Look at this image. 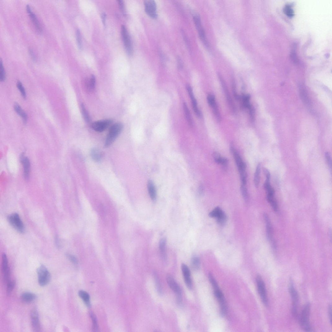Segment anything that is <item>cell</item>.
I'll use <instances>...</instances> for the list:
<instances>
[{"label":"cell","mask_w":332,"mask_h":332,"mask_svg":"<svg viewBox=\"0 0 332 332\" xmlns=\"http://www.w3.org/2000/svg\"><path fill=\"white\" fill-rule=\"evenodd\" d=\"M102 153L97 148H94L91 152V156L95 161L98 162L101 160L103 157Z\"/></svg>","instance_id":"obj_25"},{"label":"cell","mask_w":332,"mask_h":332,"mask_svg":"<svg viewBox=\"0 0 332 332\" xmlns=\"http://www.w3.org/2000/svg\"><path fill=\"white\" fill-rule=\"evenodd\" d=\"M328 315L329 316V319L330 322L331 324L332 323V310H331V306L330 305L329 306L328 308Z\"/></svg>","instance_id":"obj_52"},{"label":"cell","mask_w":332,"mask_h":332,"mask_svg":"<svg viewBox=\"0 0 332 332\" xmlns=\"http://www.w3.org/2000/svg\"><path fill=\"white\" fill-rule=\"evenodd\" d=\"M218 76L224 92L226 98H227V100H228L230 108L233 112H235L236 111L235 106L233 102L231 95L229 94V91L228 87L227 86V85H226V83L224 80L222 76L219 74Z\"/></svg>","instance_id":"obj_14"},{"label":"cell","mask_w":332,"mask_h":332,"mask_svg":"<svg viewBox=\"0 0 332 332\" xmlns=\"http://www.w3.org/2000/svg\"><path fill=\"white\" fill-rule=\"evenodd\" d=\"M187 88L192 101L194 111L198 117H201L202 116L201 113L197 108V102L194 97L193 89L191 87L188 85L187 86Z\"/></svg>","instance_id":"obj_20"},{"label":"cell","mask_w":332,"mask_h":332,"mask_svg":"<svg viewBox=\"0 0 332 332\" xmlns=\"http://www.w3.org/2000/svg\"><path fill=\"white\" fill-rule=\"evenodd\" d=\"M8 220L12 227L20 233L23 234L25 231L24 224L19 215L13 213L8 217Z\"/></svg>","instance_id":"obj_5"},{"label":"cell","mask_w":332,"mask_h":332,"mask_svg":"<svg viewBox=\"0 0 332 332\" xmlns=\"http://www.w3.org/2000/svg\"><path fill=\"white\" fill-rule=\"evenodd\" d=\"M88 83V87L90 90H93L95 87L96 79L94 75H91Z\"/></svg>","instance_id":"obj_43"},{"label":"cell","mask_w":332,"mask_h":332,"mask_svg":"<svg viewBox=\"0 0 332 332\" xmlns=\"http://www.w3.org/2000/svg\"><path fill=\"white\" fill-rule=\"evenodd\" d=\"M26 7L27 11L28 14H29L30 18L35 27H36L37 30L39 33H41L42 32V28L36 15L32 11L29 5H27Z\"/></svg>","instance_id":"obj_19"},{"label":"cell","mask_w":332,"mask_h":332,"mask_svg":"<svg viewBox=\"0 0 332 332\" xmlns=\"http://www.w3.org/2000/svg\"><path fill=\"white\" fill-rule=\"evenodd\" d=\"M166 241L165 238H162L159 243V250L161 255L164 259L166 258Z\"/></svg>","instance_id":"obj_28"},{"label":"cell","mask_w":332,"mask_h":332,"mask_svg":"<svg viewBox=\"0 0 332 332\" xmlns=\"http://www.w3.org/2000/svg\"><path fill=\"white\" fill-rule=\"evenodd\" d=\"M213 157L216 163L219 164L220 159L222 158L219 153L217 152H215L213 153Z\"/></svg>","instance_id":"obj_49"},{"label":"cell","mask_w":332,"mask_h":332,"mask_svg":"<svg viewBox=\"0 0 332 332\" xmlns=\"http://www.w3.org/2000/svg\"><path fill=\"white\" fill-rule=\"evenodd\" d=\"M76 39L79 47L81 50L82 49L83 46L81 32L79 29H77L76 30Z\"/></svg>","instance_id":"obj_44"},{"label":"cell","mask_w":332,"mask_h":332,"mask_svg":"<svg viewBox=\"0 0 332 332\" xmlns=\"http://www.w3.org/2000/svg\"><path fill=\"white\" fill-rule=\"evenodd\" d=\"M0 79L2 82H3L6 79V73L2 60L0 61Z\"/></svg>","instance_id":"obj_38"},{"label":"cell","mask_w":332,"mask_h":332,"mask_svg":"<svg viewBox=\"0 0 332 332\" xmlns=\"http://www.w3.org/2000/svg\"><path fill=\"white\" fill-rule=\"evenodd\" d=\"M37 272L39 285L42 286L47 285L51 280V275L46 267L41 265L38 268Z\"/></svg>","instance_id":"obj_6"},{"label":"cell","mask_w":332,"mask_h":332,"mask_svg":"<svg viewBox=\"0 0 332 332\" xmlns=\"http://www.w3.org/2000/svg\"><path fill=\"white\" fill-rule=\"evenodd\" d=\"M207 99L208 103L211 107L213 108L217 104L215 96L213 95L209 94L207 96Z\"/></svg>","instance_id":"obj_40"},{"label":"cell","mask_w":332,"mask_h":332,"mask_svg":"<svg viewBox=\"0 0 332 332\" xmlns=\"http://www.w3.org/2000/svg\"><path fill=\"white\" fill-rule=\"evenodd\" d=\"M310 305L308 303L306 304L302 309L299 319V323L302 328L306 331H312L310 320Z\"/></svg>","instance_id":"obj_3"},{"label":"cell","mask_w":332,"mask_h":332,"mask_svg":"<svg viewBox=\"0 0 332 332\" xmlns=\"http://www.w3.org/2000/svg\"><path fill=\"white\" fill-rule=\"evenodd\" d=\"M123 127V124L121 122L116 123L111 126L105 140V148L109 147L115 142L122 132Z\"/></svg>","instance_id":"obj_2"},{"label":"cell","mask_w":332,"mask_h":332,"mask_svg":"<svg viewBox=\"0 0 332 332\" xmlns=\"http://www.w3.org/2000/svg\"><path fill=\"white\" fill-rule=\"evenodd\" d=\"M214 114L217 119V121L219 122L221 121V117L219 112L218 107L217 104L213 108Z\"/></svg>","instance_id":"obj_46"},{"label":"cell","mask_w":332,"mask_h":332,"mask_svg":"<svg viewBox=\"0 0 332 332\" xmlns=\"http://www.w3.org/2000/svg\"><path fill=\"white\" fill-rule=\"evenodd\" d=\"M260 172V165L259 164L257 167L255 176H254V184L256 188H258L259 185Z\"/></svg>","instance_id":"obj_31"},{"label":"cell","mask_w":332,"mask_h":332,"mask_svg":"<svg viewBox=\"0 0 332 332\" xmlns=\"http://www.w3.org/2000/svg\"><path fill=\"white\" fill-rule=\"evenodd\" d=\"M17 86L23 98L24 99H26V91L22 83L20 81H18L17 82Z\"/></svg>","instance_id":"obj_41"},{"label":"cell","mask_w":332,"mask_h":332,"mask_svg":"<svg viewBox=\"0 0 332 332\" xmlns=\"http://www.w3.org/2000/svg\"><path fill=\"white\" fill-rule=\"evenodd\" d=\"M36 295L34 294L29 292H25L23 293L21 295V299L23 301L26 303L32 302L36 299Z\"/></svg>","instance_id":"obj_24"},{"label":"cell","mask_w":332,"mask_h":332,"mask_svg":"<svg viewBox=\"0 0 332 332\" xmlns=\"http://www.w3.org/2000/svg\"><path fill=\"white\" fill-rule=\"evenodd\" d=\"M285 15L289 17H292L294 15V12L291 7L290 5H286L284 9Z\"/></svg>","instance_id":"obj_36"},{"label":"cell","mask_w":332,"mask_h":332,"mask_svg":"<svg viewBox=\"0 0 332 332\" xmlns=\"http://www.w3.org/2000/svg\"><path fill=\"white\" fill-rule=\"evenodd\" d=\"M106 15L105 13H103L102 14L101 18L102 22L104 25H105L106 19Z\"/></svg>","instance_id":"obj_53"},{"label":"cell","mask_w":332,"mask_h":332,"mask_svg":"<svg viewBox=\"0 0 332 332\" xmlns=\"http://www.w3.org/2000/svg\"><path fill=\"white\" fill-rule=\"evenodd\" d=\"M78 294L79 296L82 299L86 306L89 308H91V305L89 294L87 292L83 290L80 291Z\"/></svg>","instance_id":"obj_27"},{"label":"cell","mask_w":332,"mask_h":332,"mask_svg":"<svg viewBox=\"0 0 332 332\" xmlns=\"http://www.w3.org/2000/svg\"><path fill=\"white\" fill-rule=\"evenodd\" d=\"M192 266L193 269L195 271L199 269L200 266V260L198 257H193L192 259Z\"/></svg>","instance_id":"obj_32"},{"label":"cell","mask_w":332,"mask_h":332,"mask_svg":"<svg viewBox=\"0 0 332 332\" xmlns=\"http://www.w3.org/2000/svg\"><path fill=\"white\" fill-rule=\"evenodd\" d=\"M263 171L264 174L266 176V181H270V172L265 168H264L263 169Z\"/></svg>","instance_id":"obj_51"},{"label":"cell","mask_w":332,"mask_h":332,"mask_svg":"<svg viewBox=\"0 0 332 332\" xmlns=\"http://www.w3.org/2000/svg\"><path fill=\"white\" fill-rule=\"evenodd\" d=\"M16 282L15 280L10 281L7 284V294L10 295L12 292L15 286Z\"/></svg>","instance_id":"obj_35"},{"label":"cell","mask_w":332,"mask_h":332,"mask_svg":"<svg viewBox=\"0 0 332 332\" xmlns=\"http://www.w3.org/2000/svg\"><path fill=\"white\" fill-rule=\"evenodd\" d=\"M299 90L300 95L302 100L307 107L310 108L312 106L311 102L305 86L302 83L299 84Z\"/></svg>","instance_id":"obj_18"},{"label":"cell","mask_w":332,"mask_h":332,"mask_svg":"<svg viewBox=\"0 0 332 332\" xmlns=\"http://www.w3.org/2000/svg\"><path fill=\"white\" fill-rule=\"evenodd\" d=\"M145 10L148 16L153 19H156L157 17V6L156 3L152 0H148L144 2Z\"/></svg>","instance_id":"obj_11"},{"label":"cell","mask_w":332,"mask_h":332,"mask_svg":"<svg viewBox=\"0 0 332 332\" xmlns=\"http://www.w3.org/2000/svg\"><path fill=\"white\" fill-rule=\"evenodd\" d=\"M81 108L82 114L86 122H90V117L85 106L83 104H82Z\"/></svg>","instance_id":"obj_34"},{"label":"cell","mask_w":332,"mask_h":332,"mask_svg":"<svg viewBox=\"0 0 332 332\" xmlns=\"http://www.w3.org/2000/svg\"><path fill=\"white\" fill-rule=\"evenodd\" d=\"M167 283L172 291L176 294L178 304H182V299L181 288L174 279L170 275H168L166 278Z\"/></svg>","instance_id":"obj_8"},{"label":"cell","mask_w":332,"mask_h":332,"mask_svg":"<svg viewBox=\"0 0 332 332\" xmlns=\"http://www.w3.org/2000/svg\"><path fill=\"white\" fill-rule=\"evenodd\" d=\"M111 119H106L94 122L91 125L92 128L95 131L101 132L106 130L112 124Z\"/></svg>","instance_id":"obj_12"},{"label":"cell","mask_w":332,"mask_h":332,"mask_svg":"<svg viewBox=\"0 0 332 332\" xmlns=\"http://www.w3.org/2000/svg\"><path fill=\"white\" fill-rule=\"evenodd\" d=\"M69 260L74 265L77 266L78 264V261L77 258L72 254L67 253L66 255Z\"/></svg>","instance_id":"obj_42"},{"label":"cell","mask_w":332,"mask_h":332,"mask_svg":"<svg viewBox=\"0 0 332 332\" xmlns=\"http://www.w3.org/2000/svg\"><path fill=\"white\" fill-rule=\"evenodd\" d=\"M242 98L244 107L248 108L251 105L250 102V95H244Z\"/></svg>","instance_id":"obj_37"},{"label":"cell","mask_w":332,"mask_h":332,"mask_svg":"<svg viewBox=\"0 0 332 332\" xmlns=\"http://www.w3.org/2000/svg\"><path fill=\"white\" fill-rule=\"evenodd\" d=\"M32 327L34 332H39L41 330L39 315L36 310L32 311L30 314Z\"/></svg>","instance_id":"obj_17"},{"label":"cell","mask_w":332,"mask_h":332,"mask_svg":"<svg viewBox=\"0 0 332 332\" xmlns=\"http://www.w3.org/2000/svg\"><path fill=\"white\" fill-rule=\"evenodd\" d=\"M325 157L328 164L330 168H331L332 166L331 159L330 154L328 152L325 153Z\"/></svg>","instance_id":"obj_50"},{"label":"cell","mask_w":332,"mask_h":332,"mask_svg":"<svg viewBox=\"0 0 332 332\" xmlns=\"http://www.w3.org/2000/svg\"><path fill=\"white\" fill-rule=\"evenodd\" d=\"M224 214V211L219 207H217L212 211L209 215L210 217L216 218L218 219Z\"/></svg>","instance_id":"obj_29"},{"label":"cell","mask_w":332,"mask_h":332,"mask_svg":"<svg viewBox=\"0 0 332 332\" xmlns=\"http://www.w3.org/2000/svg\"><path fill=\"white\" fill-rule=\"evenodd\" d=\"M241 190L244 200L246 201H248L249 196L246 185L242 184L241 187Z\"/></svg>","instance_id":"obj_39"},{"label":"cell","mask_w":332,"mask_h":332,"mask_svg":"<svg viewBox=\"0 0 332 332\" xmlns=\"http://www.w3.org/2000/svg\"><path fill=\"white\" fill-rule=\"evenodd\" d=\"M2 271L3 275L4 281L6 283L10 280V270L7 257L5 254L2 255Z\"/></svg>","instance_id":"obj_13"},{"label":"cell","mask_w":332,"mask_h":332,"mask_svg":"<svg viewBox=\"0 0 332 332\" xmlns=\"http://www.w3.org/2000/svg\"><path fill=\"white\" fill-rule=\"evenodd\" d=\"M264 217L266 224L267 237L269 241H272V226L269 217L266 214L264 215Z\"/></svg>","instance_id":"obj_26"},{"label":"cell","mask_w":332,"mask_h":332,"mask_svg":"<svg viewBox=\"0 0 332 332\" xmlns=\"http://www.w3.org/2000/svg\"><path fill=\"white\" fill-rule=\"evenodd\" d=\"M155 283H156V285L158 289V291L160 293H162V289L161 287V285L160 284V281L158 280L157 277L155 275Z\"/></svg>","instance_id":"obj_48"},{"label":"cell","mask_w":332,"mask_h":332,"mask_svg":"<svg viewBox=\"0 0 332 332\" xmlns=\"http://www.w3.org/2000/svg\"><path fill=\"white\" fill-rule=\"evenodd\" d=\"M183 108L184 110L186 117L189 125L191 126H192L193 123L191 115H190V113L188 108L187 104L185 103L183 104Z\"/></svg>","instance_id":"obj_30"},{"label":"cell","mask_w":332,"mask_h":332,"mask_svg":"<svg viewBox=\"0 0 332 332\" xmlns=\"http://www.w3.org/2000/svg\"><path fill=\"white\" fill-rule=\"evenodd\" d=\"M122 35L126 52L129 55H131L133 53L131 42L128 31L124 25H122Z\"/></svg>","instance_id":"obj_10"},{"label":"cell","mask_w":332,"mask_h":332,"mask_svg":"<svg viewBox=\"0 0 332 332\" xmlns=\"http://www.w3.org/2000/svg\"><path fill=\"white\" fill-rule=\"evenodd\" d=\"M118 3L120 10H121L122 11L123 15L124 16H125L126 15V13L125 10L124 4L123 1H122V0H119V1H118Z\"/></svg>","instance_id":"obj_47"},{"label":"cell","mask_w":332,"mask_h":332,"mask_svg":"<svg viewBox=\"0 0 332 332\" xmlns=\"http://www.w3.org/2000/svg\"><path fill=\"white\" fill-rule=\"evenodd\" d=\"M193 19L196 28L198 32L199 36L203 43L207 47L208 44L206 39L205 32L202 27L200 17L197 14H194Z\"/></svg>","instance_id":"obj_9"},{"label":"cell","mask_w":332,"mask_h":332,"mask_svg":"<svg viewBox=\"0 0 332 332\" xmlns=\"http://www.w3.org/2000/svg\"><path fill=\"white\" fill-rule=\"evenodd\" d=\"M90 315L93 323V329L94 331L97 332L99 330V326L97 317L92 312L90 313Z\"/></svg>","instance_id":"obj_33"},{"label":"cell","mask_w":332,"mask_h":332,"mask_svg":"<svg viewBox=\"0 0 332 332\" xmlns=\"http://www.w3.org/2000/svg\"><path fill=\"white\" fill-rule=\"evenodd\" d=\"M248 109L249 110L250 115L251 121L254 122L255 120V109L251 104Z\"/></svg>","instance_id":"obj_45"},{"label":"cell","mask_w":332,"mask_h":332,"mask_svg":"<svg viewBox=\"0 0 332 332\" xmlns=\"http://www.w3.org/2000/svg\"><path fill=\"white\" fill-rule=\"evenodd\" d=\"M210 281L213 287L214 294L219 303L221 313L223 316L227 314L228 311V307L227 301L222 292L218 286L216 280L211 273L209 275Z\"/></svg>","instance_id":"obj_1"},{"label":"cell","mask_w":332,"mask_h":332,"mask_svg":"<svg viewBox=\"0 0 332 332\" xmlns=\"http://www.w3.org/2000/svg\"><path fill=\"white\" fill-rule=\"evenodd\" d=\"M289 290L292 301V313L294 317L296 319L298 317L299 296L298 292L294 287L292 280L290 282Z\"/></svg>","instance_id":"obj_4"},{"label":"cell","mask_w":332,"mask_h":332,"mask_svg":"<svg viewBox=\"0 0 332 332\" xmlns=\"http://www.w3.org/2000/svg\"><path fill=\"white\" fill-rule=\"evenodd\" d=\"M257 289L261 300L266 306L268 305V300L265 284L262 277L258 275L256 278Z\"/></svg>","instance_id":"obj_7"},{"label":"cell","mask_w":332,"mask_h":332,"mask_svg":"<svg viewBox=\"0 0 332 332\" xmlns=\"http://www.w3.org/2000/svg\"><path fill=\"white\" fill-rule=\"evenodd\" d=\"M20 160L23 166L24 178L26 180H28L30 177L31 168L30 160L29 158L25 157L24 153L21 154Z\"/></svg>","instance_id":"obj_15"},{"label":"cell","mask_w":332,"mask_h":332,"mask_svg":"<svg viewBox=\"0 0 332 332\" xmlns=\"http://www.w3.org/2000/svg\"><path fill=\"white\" fill-rule=\"evenodd\" d=\"M147 188L151 199L153 201L155 200L157 197L156 190L153 183L151 181H148Z\"/></svg>","instance_id":"obj_23"},{"label":"cell","mask_w":332,"mask_h":332,"mask_svg":"<svg viewBox=\"0 0 332 332\" xmlns=\"http://www.w3.org/2000/svg\"><path fill=\"white\" fill-rule=\"evenodd\" d=\"M14 108L17 113L22 117L24 123L26 124L27 121L28 117L25 112L21 108L20 105L15 103L14 105Z\"/></svg>","instance_id":"obj_22"},{"label":"cell","mask_w":332,"mask_h":332,"mask_svg":"<svg viewBox=\"0 0 332 332\" xmlns=\"http://www.w3.org/2000/svg\"><path fill=\"white\" fill-rule=\"evenodd\" d=\"M182 274L186 285L189 289L192 288L193 284L191 273L188 267L184 264L181 265Z\"/></svg>","instance_id":"obj_16"},{"label":"cell","mask_w":332,"mask_h":332,"mask_svg":"<svg viewBox=\"0 0 332 332\" xmlns=\"http://www.w3.org/2000/svg\"><path fill=\"white\" fill-rule=\"evenodd\" d=\"M29 53L30 54V55H31V57H32L33 60H36V57H35V56L33 52V51L31 50V49H30V50H29Z\"/></svg>","instance_id":"obj_54"},{"label":"cell","mask_w":332,"mask_h":332,"mask_svg":"<svg viewBox=\"0 0 332 332\" xmlns=\"http://www.w3.org/2000/svg\"><path fill=\"white\" fill-rule=\"evenodd\" d=\"M233 154L236 164L238 167L239 172L246 171V166L241 157L235 149L231 151Z\"/></svg>","instance_id":"obj_21"}]
</instances>
